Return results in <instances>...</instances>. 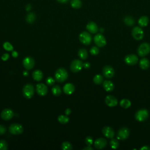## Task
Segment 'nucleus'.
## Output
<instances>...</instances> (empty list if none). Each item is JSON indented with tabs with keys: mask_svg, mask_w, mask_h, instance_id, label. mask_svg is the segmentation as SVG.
I'll use <instances>...</instances> for the list:
<instances>
[{
	"mask_svg": "<svg viewBox=\"0 0 150 150\" xmlns=\"http://www.w3.org/2000/svg\"><path fill=\"white\" fill-rule=\"evenodd\" d=\"M110 145L112 148L113 149H117L119 146V143L116 139L112 138V140L110 142Z\"/></svg>",
	"mask_w": 150,
	"mask_h": 150,
	"instance_id": "34",
	"label": "nucleus"
},
{
	"mask_svg": "<svg viewBox=\"0 0 150 150\" xmlns=\"http://www.w3.org/2000/svg\"><path fill=\"white\" fill-rule=\"evenodd\" d=\"M103 87L104 89V90L107 92H112L114 90V86L112 82L106 80L103 82Z\"/></svg>",
	"mask_w": 150,
	"mask_h": 150,
	"instance_id": "20",
	"label": "nucleus"
},
{
	"mask_svg": "<svg viewBox=\"0 0 150 150\" xmlns=\"http://www.w3.org/2000/svg\"><path fill=\"white\" fill-rule=\"evenodd\" d=\"M83 149V150H93V148H92L90 146L88 145V147L84 148Z\"/></svg>",
	"mask_w": 150,
	"mask_h": 150,
	"instance_id": "48",
	"label": "nucleus"
},
{
	"mask_svg": "<svg viewBox=\"0 0 150 150\" xmlns=\"http://www.w3.org/2000/svg\"><path fill=\"white\" fill-rule=\"evenodd\" d=\"M52 92L53 94L56 96H59L62 94V89L58 85H55L52 89Z\"/></svg>",
	"mask_w": 150,
	"mask_h": 150,
	"instance_id": "29",
	"label": "nucleus"
},
{
	"mask_svg": "<svg viewBox=\"0 0 150 150\" xmlns=\"http://www.w3.org/2000/svg\"><path fill=\"white\" fill-rule=\"evenodd\" d=\"M36 19V15L34 13H29L26 17V21L28 24H33Z\"/></svg>",
	"mask_w": 150,
	"mask_h": 150,
	"instance_id": "26",
	"label": "nucleus"
},
{
	"mask_svg": "<svg viewBox=\"0 0 150 150\" xmlns=\"http://www.w3.org/2000/svg\"><path fill=\"white\" fill-rule=\"evenodd\" d=\"M149 52H150V45L148 44V43L147 42H144L138 46L137 49L138 55L141 57H144L146 56Z\"/></svg>",
	"mask_w": 150,
	"mask_h": 150,
	"instance_id": "3",
	"label": "nucleus"
},
{
	"mask_svg": "<svg viewBox=\"0 0 150 150\" xmlns=\"http://www.w3.org/2000/svg\"><path fill=\"white\" fill-rule=\"evenodd\" d=\"M83 67V63L82 61L79 59H75L73 60V62L71 63L70 68L73 72L77 73L80 71Z\"/></svg>",
	"mask_w": 150,
	"mask_h": 150,
	"instance_id": "6",
	"label": "nucleus"
},
{
	"mask_svg": "<svg viewBox=\"0 0 150 150\" xmlns=\"http://www.w3.org/2000/svg\"><path fill=\"white\" fill-rule=\"evenodd\" d=\"M138 61V57L134 54H130L125 56L124 62L127 65L129 66H133L137 63Z\"/></svg>",
	"mask_w": 150,
	"mask_h": 150,
	"instance_id": "11",
	"label": "nucleus"
},
{
	"mask_svg": "<svg viewBox=\"0 0 150 150\" xmlns=\"http://www.w3.org/2000/svg\"><path fill=\"white\" fill-rule=\"evenodd\" d=\"M94 41L95 44L100 48H103L106 45V38L101 34H98L94 37Z\"/></svg>",
	"mask_w": 150,
	"mask_h": 150,
	"instance_id": "10",
	"label": "nucleus"
},
{
	"mask_svg": "<svg viewBox=\"0 0 150 150\" xmlns=\"http://www.w3.org/2000/svg\"><path fill=\"white\" fill-rule=\"evenodd\" d=\"M114 70L111 66H105L103 68V74L105 78L111 79L114 76Z\"/></svg>",
	"mask_w": 150,
	"mask_h": 150,
	"instance_id": "12",
	"label": "nucleus"
},
{
	"mask_svg": "<svg viewBox=\"0 0 150 150\" xmlns=\"http://www.w3.org/2000/svg\"><path fill=\"white\" fill-rule=\"evenodd\" d=\"M103 134L108 138H113L114 136V131L112 128L109 126H106L102 129Z\"/></svg>",
	"mask_w": 150,
	"mask_h": 150,
	"instance_id": "17",
	"label": "nucleus"
},
{
	"mask_svg": "<svg viewBox=\"0 0 150 150\" xmlns=\"http://www.w3.org/2000/svg\"><path fill=\"white\" fill-rule=\"evenodd\" d=\"M140 67L143 70H147L150 66L149 60L147 58H143L140 60Z\"/></svg>",
	"mask_w": 150,
	"mask_h": 150,
	"instance_id": "22",
	"label": "nucleus"
},
{
	"mask_svg": "<svg viewBox=\"0 0 150 150\" xmlns=\"http://www.w3.org/2000/svg\"><path fill=\"white\" fill-rule=\"evenodd\" d=\"M83 67L85 69H89L90 67V64L89 62H85L83 63Z\"/></svg>",
	"mask_w": 150,
	"mask_h": 150,
	"instance_id": "42",
	"label": "nucleus"
},
{
	"mask_svg": "<svg viewBox=\"0 0 150 150\" xmlns=\"http://www.w3.org/2000/svg\"><path fill=\"white\" fill-rule=\"evenodd\" d=\"M8 149V143L4 140H0V150H6Z\"/></svg>",
	"mask_w": 150,
	"mask_h": 150,
	"instance_id": "35",
	"label": "nucleus"
},
{
	"mask_svg": "<svg viewBox=\"0 0 150 150\" xmlns=\"http://www.w3.org/2000/svg\"><path fill=\"white\" fill-rule=\"evenodd\" d=\"M32 9V6L30 4H28L26 5V7H25V9L26 11H30Z\"/></svg>",
	"mask_w": 150,
	"mask_h": 150,
	"instance_id": "43",
	"label": "nucleus"
},
{
	"mask_svg": "<svg viewBox=\"0 0 150 150\" xmlns=\"http://www.w3.org/2000/svg\"><path fill=\"white\" fill-rule=\"evenodd\" d=\"M93 82L96 84H100L103 82V77L100 74H96L93 78Z\"/></svg>",
	"mask_w": 150,
	"mask_h": 150,
	"instance_id": "32",
	"label": "nucleus"
},
{
	"mask_svg": "<svg viewBox=\"0 0 150 150\" xmlns=\"http://www.w3.org/2000/svg\"><path fill=\"white\" fill-rule=\"evenodd\" d=\"M7 131V128L3 125L0 124V135L4 134Z\"/></svg>",
	"mask_w": 150,
	"mask_h": 150,
	"instance_id": "40",
	"label": "nucleus"
},
{
	"mask_svg": "<svg viewBox=\"0 0 150 150\" xmlns=\"http://www.w3.org/2000/svg\"><path fill=\"white\" fill-rule=\"evenodd\" d=\"M70 5L74 9H79L82 6V3L80 0H72Z\"/></svg>",
	"mask_w": 150,
	"mask_h": 150,
	"instance_id": "28",
	"label": "nucleus"
},
{
	"mask_svg": "<svg viewBox=\"0 0 150 150\" xmlns=\"http://www.w3.org/2000/svg\"><path fill=\"white\" fill-rule=\"evenodd\" d=\"M107 144H108V142H107V140L105 138H98L97 140L94 141V146L96 149H102L105 148Z\"/></svg>",
	"mask_w": 150,
	"mask_h": 150,
	"instance_id": "16",
	"label": "nucleus"
},
{
	"mask_svg": "<svg viewBox=\"0 0 150 150\" xmlns=\"http://www.w3.org/2000/svg\"><path fill=\"white\" fill-rule=\"evenodd\" d=\"M130 135V130L127 127H122L118 131L117 134V138L119 140H125Z\"/></svg>",
	"mask_w": 150,
	"mask_h": 150,
	"instance_id": "9",
	"label": "nucleus"
},
{
	"mask_svg": "<svg viewBox=\"0 0 150 150\" xmlns=\"http://www.w3.org/2000/svg\"><path fill=\"white\" fill-rule=\"evenodd\" d=\"M12 56L14 57V58H17L18 56V53L17 51H13L12 52Z\"/></svg>",
	"mask_w": 150,
	"mask_h": 150,
	"instance_id": "44",
	"label": "nucleus"
},
{
	"mask_svg": "<svg viewBox=\"0 0 150 150\" xmlns=\"http://www.w3.org/2000/svg\"><path fill=\"white\" fill-rule=\"evenodd\" d=\"M124 23H125V25L130 27V26H133L134 24L135 21L133 17L130 16H126L124 18Z\"/></svg>",
	"mask_w": 150,
	"mask_h": 150,
	"instance_id": "27",
	"label": "nucleus"
},
{
	"mask_svg": "<svg viewBox=\"0 0 150 150\" xmlns=\"http://www.w3.org/2000/svg\"><path fill=\"white\" fill-rule=\"evenodd\" d=\"M78 56L82 60L86 59L88 57V53L87 50L84 48H82L79 49L78 52Z\"/></svg>",
	"mask_w": 150,
	"mask_h": 150,
	"instance_id": "25",
	"label": "nucleus"
},
{
	"mask_svg": "<svg viewBox=\"0 0 150 150\" xmlns=\"http://www.w3.org/2000/svg\"><path fill=\"white\" fill-rule=\"evenodd\" d=\"M46 83L49 86H52L55 83V80L52 77H48L46 80Z\"/></svg>",
	"mask_w": 150,
	"mask_h": 150,
	"instance_id": "39",
	"label": "nucleus"
},
{
	"mask_svg": "<svg viewBox=\"0 0 150 150\" xmlns=\"http://www.w3.org/2000/svg\"><path fill=\"white\" fill-rule=\"evenodd\" d=\"M58 120L60 124H66V123H68L69 122V119L66 115H60L58 116Z\"/></svg>",
	"mask_w": 150,
	"mask_h": 150,
	"instance_id": "31",
	"label": "nucleus"
},
{
	"mask_svg": "<svg viewBox=\"0 0 150 150\" xmlns=\"http://www.w3.org/2000/svg\"><path fill=\"white\" fill-rule=\"evenodd\" d=\"M33 78L37 82L40 81L43 78V73L42 71L40 70H36L34 71L33 73Z\"/></svg>",
	"mask_w": 150,
	"mask_h": 150,
	"instance_id": "23",
	"label": "nucleus"
},
{
	"mask_svg": "<svg viewBox=\"0 0 150 150\" xmlns=\"http://www.w3.org/2000/svg\"><path fill=\"white\" fill-rule=\"evenodd\" d=\"M106 104L109 107H115L117 105L118 101L113 96H108L105 99Z\"/></svg>",
	"mask_w": 150,
	"mask_h": 150,
	"instance_id": "18",
	"label": "nucleus"
},
{
	"mask_svg": "<svg viewBox=\"0 0 150 150\" xmlns=\"http://www.w3.org/2000/svg\"><path fill=\"white\" fill-rule=\"evenodd\" d=\"M86 29L92 34H96L99 31L98 26L94 22H90L86 26Z\"/></svg>",
	"mask_w": 150,
	"mask_h": 150,
	"instance_id": "19",
	"label": "nucleus"
},
{
	"mask_svg": "<svg viewBox=\"0 0 150 150\" xmlns=\"http://www.w3.org/2000/svg\"><path fill=\"white\" fill-rule=\"evenodd\" d=\"M90 52L92 55H94V56L97 55L99 54V49L97 46H93L91 48Z\"/></svg>",
	"mask_w": 150,
	"mask_h": 150,
	"instance_id": "37",
	"label": "nucleus"
},
{
	"mask_svg": "<svg viewBox=\"0 0 150 150\" xmlns=\"http://www.w3.org/2000/svg\"><path fill=\"white\" fill-rule=\"evenodd\" d=\"M14 115V112L10 109H5L1 113V117L4 120H9Z\"/></svg>",
	"mask_w": 150,
	"mask_h": 150,
	"instance_id": "14",
	"label": "nucleus"
},
{
	"mask_svg": "<svg viewBox=\"0 0 150 150\" xmlns=\"http://www.w3.org/2000/svg\"><path fill=\"white\" fill-rule=\"evenodd\" d=\"M3 47L5 50H8V51H12L13 50V45L10 44L8 42H5L3 44Z\"/></svg>",
	"mask_w": 150,
	"mask_h": 150,
	"instance_id": "36",
	"label": "nucleus"
},
{
	"mask_svg": "<svg viewBox=\"0 0 150 150\" xmlns=\"http://www.w3.org/2000/svg\"><path fill=\"white\" fill-rule=\"evenodd\" d=\"M131 34L133 37L137 40L142 39L144 36L143 30L142 29V28L138 27H135L133 29Z\"/></svg>",
	"mask_w": 150,
	"mask_h": 150,
	"instance_id": "8",
	"label": "nucleus"
},
{
	"mask_svg": "<svg viewBox=\"0 0 150 150\" xmlns=\"http://www.w3.org/2000/svg\"><path fill=\"white\" fill-rule=\"evenodd\" d=\"M143 150V149H145V150H150V147H149L148 145H144L143 146L142 148H140V150Z\"/></svg>",
	"mask_w": 150,
	"mask_h": 150,
	"instance_id": "45",
	"label": "nucleus"
},
{
	"mask_svg": "<svg viewBox=\"0 0 150 150\" xmlns=\"http://www.w3.org/2000/svg\"><path fill=\"white\" fill-rule=\"evenodd\" d=\"M70 113H71V110H70V109H67L65 110V114H66V115H69Z\"/></svg>",
	"mask_w": 150,
	"mask_h": 150,
	"instance_id": "47",
	"label": "nucleus"
},
{
	"mask_svg": "<svg viewBox=\"0 0 150 150\" xmlns=\"http://www.w3.org/2000/svg\"><path fill=\"white\" fill-rule=\"evenodd\" d=\"M149 116L148 111L146 109H140L138 110L135 114V118L138 121H144L148 119Z\"/></svg>",
	"mask_w": 150,
	"mask_h": 150,
	"instance_id": "5",
	"label": "nucleus"
},
{
	"mask_svg": "<svg viewBox=\"0 0 150 150\" xmlns=\"http://www.w3.org/2000/svg\"><path fill=\"white\" fill-rule=\"evenodd\" d=\"M79 40L82 44L85 45H89L92 42L91 35L87 32H83L79 35Z\"/></svg>",
	"mask_w": 150,
	"mask_h": 150,
	"instance_id": "7",
	"label": "nucleus"
},
{
	"mask_svg": "<svg viewBox=\"0 0 150 150\" xmlns=\"http://www.w3.org/2000/svg\"><path fill=\"white\" fill-rule=\"evenodd\" d=\"M23 66L26 70H31L34 67L35 60L31 57H27L23 60Z\"/></svg>",
	"mask_w": 150,
	"mask_h": 150,
	"instance_id": "13",
	"label": "nucleus"
},
{
	"mask_svg": "<svg viewBox=\"0 0 150 150\" xmlns=\"http://www.w3.org/2000/svg\"><path fill=\"white\" fill-rule=\"evenodd\" d=\"M9 58V54H8V53H4V54L1 57V59L4 60V61H6L7 60H8Z\"/></svg>",
	"mask_w": 150,
	"mask_h": 150,
	"instance_id": "41",
	"label": "nucleus"
},
{
	"mask_svg": "<svg viewBox=\"0 0 150 150\" xmlns=\"http://www.w3.org/2000/svg\"><path fill=\"white\" fill-rule=\"evenodd\" d=\"M85 143L86 144L90 146L93 143V138L90 136H88L85 139Z\"/></svg>",
	"mask_w": 150,
	"mask_h": 150,
	"instance_id": "38",
	"label": "nucleus"
},
{
	"mask_svg": "<svg viewBox=\"0 0 150 150\" xmlns=\"http://www.w3.org/2000/svg\"><path fill=\"white\" fill-rule=\"evenodd\" d=\"M120 105L124 109L129 108L131 105V102L127 99H124L120 102Z\"/></svg>",
	"mask_w": 150,
	"mask_h": 150,
	"instance_id": "30",
	"label": "nucleus"
},
{
	"mask_svg": "<svg viewBox=\"0 0 150 150\" xmlns=\"http://www.w3.org/2000/svg\"><path fill=\"white\" fill-rule=\"evenodd\" d=\"M36 91L38 95L44 96H45L48 92V89L44 83H39L36 86Z\"/></svg>",
	"mask_w": 150,
	"mask_h": 150,
	"instance_id": "15",
	"label": "nucleus"
},
{
	"mask_svg": "<svg viewBox=\"0 0 150 150\" xmlns=\"http://www.w3.org/2000/svg\"><path fill=\"white\" fill-rule=\"evenodd\" d=\"M75 90L74 86L72 83H67L63 87V92L66 94H72Z\"/></svg>",
	"mask_w": 150,
	"mask_h": 150,
	"instance_id": "21",
	"label": "nucleus"
},
{
	"mask_svg": "<svg viewBox=\"0 0 150 150\" xmlns=\"http://www.w3.org/2000/svg\"><path fill=\"white\" fill-rule=\"evenodd\" d=\"M58 2L61 4H65L69 1V0H57Z\"/></svg>",
	"mask_w": 150,
	"mask_h": 150,
	"instance_id": "46",
	"label": "nucleus"
},
{
	"mask_svg": "<svg viewBox=\"0 0 150 150\" xmlns=\"http://www.w3.org/2000/svg\"><path fill=\"white\" fill-rule=\"evenodd\" d=\"M9 131L12 134L19 135L23 133L24 128L22 125L18 123H13L9 127Z\"/></svg>",
	"mask_w": 150,
	"mask_h": 150,
	"instance_id": "4",
	"label": "nucleus"
},
{
	"mask_svg": "<svg viewBox=\"0 0 150 150\" xmlns=\"http://www.w3.org/2000/svg\"><path fill=\"white\" fill-rule=\"evenodd\" d=\"M62 149L63 150H71L73 149L72 145L68 141L63 142L62 144Z\"/></svg>",
	"mask_w": 150,
	"mask_h": 150,
	"instance_id": "33",
	"label": "nucleus"
},
{
	"mask_svg": "<svg viewBox=\"0 0 150 150\" xmlns=\"http://www.w3.org/2000/svg\"><path fill=\"white\" fill-rule=\"evenodd\" d=\"M100 31H102V32H103V31H104V29H103V28H102V29H100Z\"/></svg>",
	"mask_w": 150,
	"mask_h": 150,
	"instance_id": "50",
	"label": "nucleus"
},
{
	"mask_svg": "<svg viewBox=\"0 0 150 150\" xmlns=\"http://www.w3.org/2000/svg\"><path fill=\"white\" fill-rule=\"evenodd\" d=\"M23 74L25 76H28L29 73H28V72L27 70H25V71L23 72Z\"/></svg>",
	"mask_w": 150,
	"mask_h": 150,
	"instance_id": "49",
	"label": "nucleus"
},
{
	"mask_svg": "<svg viewBox=\"0 0 150 150\" xmlns=\"http://www.w3.org/2000/svg\"><path fill=\"white\" fill-rule=\"evenodd\" d=\"M68 78V73L64 68H59L55 73V80L59 83L65 82Z\"/></svg>",
	"mask_w": 150,
	"mask_h": 150,
	"instance_id": "1",
	"label": "nucleus"
},
{
	"mask_svg": "<svg viewBox=\"0 0 150 150\" xmlns=\"http://www.w3.org/2000/svg\"><path fill=\"white\" fill-rule=\"evenodd\" d=\"M35 92L34 86L31 84L25 85L23 89V93L26 99H29L33 98Z\"/></svg>",
	"mask_w": 150,
	"mask_h": 150,
	"instance_id": "2",
	"label": "nucleus"
},
{
	"mask_svg": "<svg viewBox=\"0 0 150 150\" xmlns=\"http://www.w3.org/2000/svg\"><path fill=\"white\" fill-rule=\"evenodd\" d=\"M149 23V19L147 16H143L138 20V24L141 27L147 26Z\"/></svg>",
	"mask_w": 150,
	"mask_h": 150,
	"instance_id": "24",
	"label": "nucleus"
}]
</instances>
